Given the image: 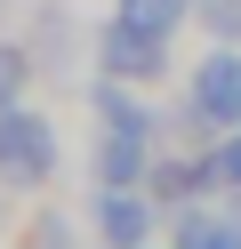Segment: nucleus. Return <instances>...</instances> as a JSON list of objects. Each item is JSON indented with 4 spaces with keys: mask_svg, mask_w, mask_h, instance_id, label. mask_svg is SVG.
I'll list each match as a JSON object with an SVG mask.
<instances>
[{
    "mask_svg": "<svg viewBox=\"0 0 241 249\" xmlns=\"http://www.w3.org/2000/svg\"><path fill=\"white\" fill-rule=\"evenodd\" d=\"M48 169H56V129L40 113H24V105H8L0 113V177L8 185H40Z\"/></svg>",
    "mask_w": 241,
    "mask_h": 249,
    "instance_id": "f257e3e1",
    "label": "nucleus"
},
{
    "mask_svg": "<svg viewBox=\"0 0 241 249\" xmlns=\"http://www.w3.org/2000/svg\"><path fill=\"white\" fill-rule=\"evenodd\" d=\"M96 65L112 72V81H161V65H169V40L161 33H137V24L112 17V33L96 40Z\"/></svg>",
    "mask_w": 241,
    "mask_h": 249,
    "instance_id": "f03ea898",
    "label": "nucleus"
},
{
    "mask_svg": "<svg viewBox=\"0 0 241 249\" xmlns=\"http://www.w3.org/2000/svg\"><path fill=\"white\" fill-rule=\"evenodd\" d=\"M193 113L217 121V129H241V49L201 56V72H193Z\"/></svg>",
    "mask_w": 241,
    "mask_h": 249,
    "instance_id": "7ed1b4c3",
    "label": "nucleus"
},
{
    "mask_svg": "<svg viewBox=\"0 0 241 249\" xmlns=\"http://www.w3.org/2000/svg\"><path fill=\"white\" fill-rule=\"evenodd\" d=\"M96 233H105L112 249H137L145 241V201L129 193V185H105V193H96Z\"/></svg>",
    "mask_w": 241,
    "mask_h": 249,
    "instance_id": "20e7f679",
    "label": "nucleus"
},
{
    "mask_svg": "<svg viewBox=\"0 0 241 249\" xmlns=\"http://www.w3.org/2000/svg\"><path fill=\"white\" fill-rule=\"evenodd\" d=\"M145 137L153 129H105V145H96V185H137L145 177Z\"/></svg>",
    "mask_w": 241,
    "mask_h": 249,
    "instance_id": "39448f33",
    "label": "nucleus"
},
{
    "mask_svg": "<svg viewBox=\"0 0 241 249\" xmlns=\"http://www.w3.org/2000/svg\"><path fill=\"white\" fill-rule=\"evenodd\" d=\"M177 249H241V225H233V217H201V209H193L185 225H177Z\"/></svg>",
    "mask_w": 241,
    "mask_h": 249,
    "instance_id": "423d86ee",
    "label": "nucleus"
},
{
    "mask_svg": "<svg viewBox=\"0 0 241 249\" xmlns=\"http://www.w3.org/2000/svg\"><path fill=\"white\" fill-rule=\"evenodd\" d=\"M177 17H185V0H121V24H137V33H177Z\"/></svg>",
    "mask_w": 241,
    "mask_h": 249,
    "instance_id": "0eeeda50",
    "label": "nucleus"
},
{
    "mask_svg": "<svg viewBox=\"0 0 241 249\" xmlns=\"http://www.w3.org/2000/svg\"><path fill=\"white\" fill-rule=\"evenodd\" d=\"M96 121H105V129H153V121L137 113V97H129L121 81H105V89H96Z\"/></svg>",
    "mask_w": 241,
    "mask_h": 249,
    "instance_id": "6e6552de",
    "label": "nucleus"
},
{
    "mask_svg": "<svg viewBox=\"0 0 241 249\" xmlns=\"http://www.w3.org/2000/svg\"><path fill=\"white\" fill-rule=\"evenodd\" d=\"M32 72V49H16V40H0V105H16V89H24Z\"/></svg>",
    "mask_w": 241,
    "mask_h": 249,
    "instance_id": "1a4fd4ad",
    "label": "nucleus"
},
{
    "mask_svg": "<svg viewBox=\"0 0 241 249\" xmlns=\"http://www.w3.org/2000/svg\"><path fill=\"white\" fill-rule=\"evenodd\" d=\"M209 24H217L225 40H241V0H209Z\"/></svg>",
    "mask_w": 241,
    "mask_h": 249,
    "instance_id": "9d476101",
    "label": "nucleus"
},
{
    "mask_svg": "<svg viewBox=\"0 0 241 249\" xmlns=\"http://www.w3.org/2000/svg\"><path fill=\"white\" fill-rule=\"evenodd\" d=\"M217 169H225V177H233V185H241V129H233V145H225V153H217Z\"/></svg>",
    "mask_w": 241,
    "mask_h": 249,
    "instance_id": "9b49d317",
    "label": "nucleus"
}]
</instances>
